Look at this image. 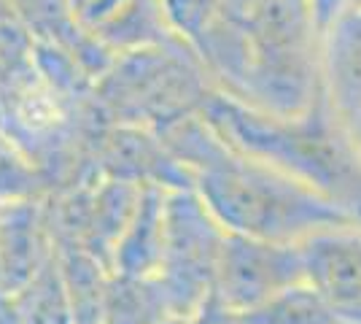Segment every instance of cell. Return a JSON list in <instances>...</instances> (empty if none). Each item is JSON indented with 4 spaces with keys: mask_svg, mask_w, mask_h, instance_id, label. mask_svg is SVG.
<instances>
[{
    "mask_svg": "<svg viewBox=\"0 0 361 324\" xmlns=\"http://www.w3.org/2000/svg\"><path fill=\"white\" fill-rule=\"evenodd\" d=\"M159 136L189 168L197 195L226 232L300 244L318 230L356 222L294 176L232 149L202 114Z\"/></svg>",
    "mask_w": 361,
    "mask_h": 324,
    "instance_id": "cell-1",
    "label": "cell"
},
{
    "mask_svg": "<svg viewBox=\"0 0 361 324\" xmlns=\"http://www.w3.org/2000/svg\"><path fill=\"white\" fill-rule=\"evenodd\" d=\"M200 114L232 149L294 176L361 224V155L326 95L310 111L283 116L216 90Z\"/></svg>",
    "mask_w": 361,
    "mask_h": 324,
    "instance_id": "cell-2",
    "label": "cell"
},
{
    "mask_svg": "<svg viewBox=\"0 0 361 324\" xmlns=\"http://www.w3.org/2000/svg\"><path fill=\"white\" fill-rule=\"evenodd\" d=\"M216 90L200 52L178 35L121 52L94 81V97L108 124L157 133L200 114Z\"/></svg>",
    "mask_w": 361,
    "mask_h": 324,
    "instance_id": "cell-3",
    "label": "cell"
},
{
    "mask_svg": "<svg viewBox=\"0 0 361 324\" xmlns=\"http://www.w3.org/2000/svg\"><path fill=\"white\" fill-rule=\"evenodd\" d=\"M243 25L248 71L232 97L283 116L310 111L324 97V32L310 0H264Z\"/></svg>",
    "mask_w": 361,
    "mask_h": 324,
    "instance_id": "cell-4",
    "label": "cell"
},
{
    "mask_svg": "<svg viewBox=\"0 0 361 324\" xmlns=\"http://www.w3.org/2000/svg\"><path fill=\"white\" fill-rule=\"evenodd\" d=\"M226 227L213 216L197 189H167L165 246L157 278L176 316H186L216 287Z\"/></svg>",
    "mask_w": 361,
    "mask_h": 324,
    "instance_id": "cell-5",
    "label": "cell"
},
{
    "mask_svg": "<svg viewBox=\"0 0 361 324\" xmlns=\"http://www.w3.org/2000/svg\"><path fill=\"white\" fill-rule=\"evenodd\" d=\"M305 281L300 244L226 232L213 292L238 313Z\"/></svg>",
    "mask_w": 361,
    "mask_h": 324,
    "instance_id": "cell-6",
    "label": "cell"
},
{
    "mask_svg": "<svg viewBox=\"0 0 361 324\" xmlns=\"http://www.w3.org/2000/svg\"><path fill=\"white\" fill-rule=\"evenodd\" d=\"M90 168L108 179L133 184H157L165 189H192L189 168L170 152L157 130L135 124H108L92 149Z\"/></svg>",
    "mask_w": 361,
    "mask_h": 324,
    "instance_id": "cell-7",
    "label": "cell"
},
{
    "mask_svg": "<svg viewBox=\"0 0 361 324\" xmlns=\"http://www.w3.org/2000/svg\"><path fill=\"white\" fill-rule=\"evenodd\" d=\"M305 281L345 324H361V224H337L300 241Z\"/></svg>",
    "mask_w": 361,
    "mask_h": 324,
    "instance_id": "cell-8",
    "label": "cell"
},
{
    "mask_svg": "<svg viewBox=\"0 0 361 324\" xmlns=\"http://www.w3.org/2000/svg\"><path fill=\"white\" fill-rule=\"evenodd\" d=\"M78 25L111 54L173 35L159 0H68Z\"/></svg>",
    "mask_w": 361,
    "mask_h": 324,
    "instance_id": "cell-9",
    "label": "cell"
},
{
    "mask_svg": "<svg viewBox=\"0 0 361 324\" xmlns=\"http://www.w3.org/2000/svg\"><path fill=\"white\" fill-rule=\"evenodd\" d=\"M54 251L46 198L0 205V287L16 292Z\"/></svg>",
    "mask_w": 361,
    "mask_h": 324,
    "instance_id": "cell-10",
    "label": "cell"
},
{
    "mask_svg": "<svg viewBox=\"0 0 361 324\" xmlns=\"http://www.w3.org/2000/svg\"><path fill=\"white\" fill-rule=\"evenodd\" d=\"M321 76L331 111L348 124L361 114V8H348L324 32Z\"/></svg>",
    "mask_w": 361,
    "mask_h": 324,
    "instance_id": "cell-11",
    "label": "cell"
},
{
    "mask_svg": "<svg viewBox=\"0 0 361 324\" xmlns=\"http://www.w3.org/2000/svg\"><path fill=\"white\" fill-rule=\"evenodd\" d=\"M165 203L167 189L143 184L135 214L116 244L111 273L121 276H157L165 246Z\"/></svg>",
    "mask_w": 361,
    "mask_h": 324,
    "instance_id": "cell-12",
    "label": "cell"
},
{
    "mask_svg": "<svg viewBox=\"0 0 361 324\" xmlns=\"http://www.w3.org/2000/svg\"><path fill=\"white\" fill-rule=\"evenodd\" d=\"M170 316L176 311L157 276L111 273L103 324H159Z\"/></svg>",
    "mask_w": 361,
    "mask_h": 324,
    "instance_id": "cell-13",
    "label": "cell"
},
{
    "mask_svg": "<svg viewBox=\"0 0 361 324\" xmlns=\"http://www.w3.org/2000/svg\"><path fill=\"white\" fill-rule=\"evenodd\" d=\"M75 324H103L111 268L81 246H57Z\"/></svg>",
    "mask_w": 361,
    "mask_h": 324,
    "instance_id": "cell-14",
    "label": "cell"
},
{
    "mask_svg": "<svg viewBox=\"0 0 361 324\" xmlns=\"http://www.w3.org/2000/svg\"><path fill=\"white\" fill-rule=\"evenodd\" d=\"M14 294L25 324H75L57 251Z\"/></svg>",
    "mask_w": 361,
    "mask_h": 324,
    "instance_id": "cell-15",
    "label": "cell"
},
{
    "mask_svg": "<svg viewBox=\"0 0 361 324\" xmlns=\"http://www.w3.org/2000/svg\"><path fill=\"white\" fill-rule=\"evenodd\" d=\"M240 324H345L337 311L307 284H294L267 303L243 311Z\"/></svg>",
    "mask_w": 361,
    "mask_h": 324,
    "instance_id": "cell-16",
    "label": "cell"
},
{
    "mask_svg": "<svg viewBox=\"0 0 361 324\" xmlns=\"http://www.w3.org/2000/svg\"><path fill=\"white\" fill-rule=\"evenodd\" d=\"M54 189L46 170L19 140L0 127V205L38 200Z\"/></svg>",
    "mask_w": 361,
    "mask_h": 324,
    "instance_id": "cell-17",
    "label": "cell"
},
{
    "mask_svg": "<svg viewBox=\"0 0 361 324\" xmlns=\"http://www.w3.org/2000/svg\"><path fill=\"white\" fill-rule=\"evenodd\" d=\"M159 6L173 35L183 38L195 49L229 14L226 0H159Z\"/></svg>",
    "mask_w": 361,
    "mask_h": 324,
    "instance_id": "cell-18",
    "label": "cell"
},
{
    "mask_svg": "<svg viewBox=\"0 0 361 324\" xmlns=\"http://www.w3.org/2000/svg\"><path fill=\"white\" fill-rule=\"evenodd\" d=\"M32 35L11 0H0V65L19 68L30 60Z\"/></svg>",
    "mask_w": 361,
    "mask_h": 324,
    "instance_id": "cell-19",
    "label": "cell"
},
{
    "mask_svg": "<svg viewBox=\"0 0 361 324\" xmlns=\"http://www.w3.org/2000/svg\"><path fill=\"white\" fill-rule=\"evenodd\" d=\"M183 324H240V313L229 308L216 292H211L200 300V306L192 313L183 316Z\"/></svg>",
    "mask_w": 361,
    "mask_h": 324,
    "instance_id": "cell-20",
    "label": "cell"
},
{
    "mask_svg": "<svg viewBox=\"0 0 361 324\" xmlns=\"http://www.w3.org/2000/svg\"><path fill=\"white\" fill-rule=\"evenodd\" d=\"M310 6H313V14H316V19H318L321 32H326L331 22L350 8V0H310Z\"/></svg>",
    "mask_w": 361,
    "mask_h": 324,
    "instance_id": "cell-21",
    "label": "cell"
},
{
    "mask_svg": "<svg viewBox=\"0 0 361 324\" xmlns=\"http://www.w3.org/2000/svg\"><path fill=\"white\" fill-rule=\"evenodd\" d=\"M0 324H25L19 303H16V294L6 287H0Z\"/></svg>",
    "mask_w": 361,
    "mask_h": 324,
    "instance_id": "cell-22",
    "label": "cell"
},
{
    "mask_svg": "<svg viewBox=\"0 0 361 324\" xmlns=\"http://www.w3.org/2000/svg\"><path fill=\"white\" fill-rule=\"evenodd\" d=\"M262 3H264V0H226V11L235 16L238 22H245Z\"/></svg>",
    "mask_w": 361,
    "mask_h": 324,
    "instance_id": "cell-23",
    "label": "cell"
},
{
    "mask_svg": "<svg viewBox=\"0 0 361 324\" xmlns=\"http://www.w3.org/2000/svg\"><path fill=\"white\" fill-rule=\"evenodd\" d=\"M345 127H348V133H350V138H353V143H356V149H359V155H361V114H356Z\"/></svg>",
    "mask_w": 361,
    "mask_h": 324,
    "instance_id": "cell-24",
    "label": "cell"
},
{
    "mask_svg": "<svg viewBox=\"0 0 361 324\" xmlns=\"http://www.w3.org/2000/svg\"><path fill=\"white\" fill-rule=\"evenodd\" d=\"M8 71L6 65H0V116H3V97H6V84H8Z\"/></svg>",
    "mask_w": 361,
    "mask_h": 324,
    "instance_id": "cell-25",
    "label": "cell"
},
{
    "mask_svg": "<svg viewBox=\"0 0 361 324\" xmlns=\"http://www.w3.org/2000/svg\"><path fill=\"white\" fill-rule=\"evenodd\" d=\"M159 324H183V316H170V319H165V322Z\"/></svg>",
    "mask_w": 361,
    "mask_h": 324,
    "instance_id": "cell-26",
    "label": "cell"
},
{
    "mask_svg": "<svg viewBox=\"0 0 361 324\" xmlns=\"http://www.w3.org/2000/svg\"><path fill=\"white\" fill-rule=\"evenodd\" d=\"M350 8H361V0H350Z\"/></svg>",
    "mask_w": 361,
    "mask_h": 324,
    "instance_id": "cell-27",
    "label": "cell"
}]
</instances>
